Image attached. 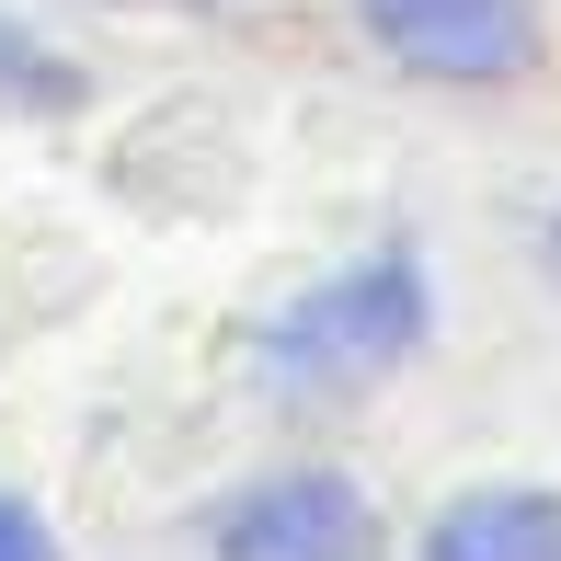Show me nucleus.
Returning <instances> with one entry per match:
<instances>
[{
	"mask_svg": "<svg viewBox=\"0 0 561 561\" xmlns=\"http://www.w3.org/2000/svg\"><path fill=\"white\" fill-rule=\"evenodd\" d=\"M0 561H46V539H35V516H23V504H0Z\"/></svg>",
	"mask_w": 561,
	"mask_h": 561,
	"instance_id": "obj_6",
	"label": "nucleus"
},
{
	"mask_svg": "<svg viewBox=\"0 0 561 561\" xmlns=\"http://www.w3.org/2000/svg\"><path fill=\"white\" fill-rule=\"evenodd\" d=\"M367 23L413 69H447V81H493L527 58V0H367Z\"/></svg>",
	"mask_w": 561,
	"mask_h": 561,
	"instance_id": "obj_3",
	"label": "nucleus"
},
{
	"mask_svg": "<svg viewBox=\"0 0 561 561\" xmlns=\"http://www.w3.org/2000/svg\"><path fill=\"white\" fill-rule=\"evenodd\" d=\"M413 321H424L413 264H378V275H355V287H321L310 310H298L287 333H275V355H287V367L344 378V367H378L390 344H413Z\"/></svg>",
	"mask_w": 561,
	"mask_h": 561,
	"instance_id": "obj_2",
	"label": "nucleus"
},
{
	"mask_svg": "<svg viewBox=\"0 0 561 561\" xmlns=\"http://www.w3.org/2000/svg\"><path fill=\"white\" fill-rule=\"evenodd\" d=\"M0 92H23V104H58V92H69V69H58V58H35L23 35H0Z\"/></svg>",
	"mask_w": 561,
	"mask_h": 561,
	"instance_id": "obj_5",
	"label": "nucleus"
},
{
	"mask_svg": "<svg viewBox=\"0 0 561 561\" xmlns=\"http://www.w3.org/2000/svg\"><path fill=\"white\" fill-rule=\"evenodd\" d=\"M218 561H378V516L355 481H275L218 527Z\"/></svg>",
	"mask_w": 561,
	"mask_h": 561,
	"instance_id": "obj_1",
	"label": "nucleus"
},
{
	"mask_svg": "<svg viewBox=\"0 0 561 561\" xmlns=\"http://www.w3.org/2000/svg\"><path fill=\"white\" fill-rule=\"evenodd\" d=\"M424 561H561V504L550 493H470Z\"/></svg>",
	"mask_w": 561,
	"mask_h": 561,
	"instance_id": "obj_4",
	"label": "nucleus"
}]
</instances>
